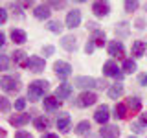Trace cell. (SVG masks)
<instances>
[{
	"label": "cell",
	"instance_id": "cell-33",
	"mask_svg": "<svg viewBox=\"0 0 147 138\" xmlns=\"http://www.w3.org/2000/svg\"><path fill=\"white\" fill-rule=\"evenodd\" d=\"M134 9H138V2L136 0H127L125 2V11H134Z\"/></svg>",
	"mask_w": 147,
	"mask_h": 138
},
{
	"label": "cell",
	"instance_id": "cell-45",
	"mask_svg": "<svg viewBox=\"0 0 147 138\" xmlns=\"http://www.w3.org/2000/svg\"><path fill=\"white\" fill-rule=\"evenodd\" d=\"M42 138H59V136L53 135V133H46V135H42Z\"/></svg>",
	"mask_w": 147,
	"mask_h": 138
},
{
	"label": "cell",
	"instance_id": "cell-39",
	"mask_svg": "<svg viewBox=\"0 0 147 138\" xmlns=\"http://www.w3.org/2000/svg\"><path fill=\"white\" fill-rule=\"evenodd\" d=\"M94 50H96L94 43H92V41H88V43H86V46H85V52H86V53H92Z\"/></svg>",
	"mask_w": 147,
	"mask_h": 138
},
{
	"label": "cell",
	"instance_id": "cell-47",
	"mask_svg": "<svg viewBox=\"0 0 147 138\" xmlns=\"http://www.w3.org/2000/svg\"><path fill=\"white\" fill-rule=\"evenodd\" d=\"M129 138H136V136H132V135H131V136H129Z\"/></svg>",
	"mask_w": 147,
	"mask_h": 138
},
{
	"label": "cell",
	"instance_id": "cell-5",
	"mask_svg": "<svg viewBox=\"0 0 147 138\" xmlns=\"http://www.w3.org/2000/svg\"><path fill=\"white\" fill-rule=\"evenodd\" d=\"M26 68H28L30 72H33V74L42 72V70H44V59L39 57V55H31V57H28Z\"/></svg>",
	"mask_w": 147,
	"mask_h": 138
},
{
	"label": "cell",
	"instance_id": "cell-2",
	"mask_svg": "<svg viewBox=\"0 0 147 138\" xmlns=\"http://www.w3.org/2000/svg\"><path fill=\"white\" fill-rule=\"evenodd\" d=\"M105 85H107L105 81L94 79V77H88V76L74 77V87H79V89H103Z\"/></svg>",
	"mask_w": 147,
	"mask_h": 138
},
{
	"label": "cell",
	"instance_id": "cell-36",
	"mask_svg": "<svg viewBox=\"0 0 147 138\" xmlns=\"http://www.w3.org/2000/svg\"><path fill=\"white\" fill-rule=\"evenodd\" d=\"M132 133H136V135H140V133H144V125H142L140 122H136V123H132Z\"/></svg>",
	"mask_w": 147,
	"mask_h": 138
},
{
	"label": "cell",
	"instance_id": "cell-1",
	"mask_svg": "<svg viewBox=\"0 0 147 138\" xmlns=\"http://www.w3.org/2000/svg\"><path fill=\"white\" fill-rule=\"evenodd\" d=\"M50 89V83L44 79H35L28 87V99L30 101H39L44 96V92Z\"/></svg>",
	"mask_w": 147,
	"mask_h": 138
},
{
	"label": "cell",
	"instance_id": "cell-15",
	"mask_svg": "<svg viewBox=\"0 0 147 138\" xmlns=\"http://www.w3.org/2000/svg\"><path fill=\"white\" fill-rule=\"evenodd\" d=\"M30 120H31L30 114L22 112V114H15V116H9V123H11V125H15V127H22V125H26V123H30Z\"/></svg>",
	"mask_w": 147,
	"mask_h": 138
},
{
	"label": "cell",
	"instance_id": "cell-14",
	"mask_svg": "<svg viewBox=\"0 0 147 138\" xmlns=\"http://www.w3.org/2000/svg\"><path fill=\"white\" fill-rule=\"evenodd\" d=\"M61 48H64L66 52H76L77 50V41L74 35H64L61 39Z\"/></svg>",
	"mask_w": 147,
	"mask_h": 138
},
{
	"label": "cell",
	"instance_id": "cell-38",
	"mask_svg": "<svg viewBox=\"0 0 147 138\" xmlns=\"http://www.w3.org/2000/svg\"><path fill=\"white\" fill-rule=\"evenodd\" d=\"M6 20H7V11L4 7H0V24H4Z\"/></svg>",
	"mask_w": 147,
	"mask_h": 138
},
{
	"label": "cell",
	"instance_id": "cell-16",
	"mask_svg": "<svg viewBox=\"0 0 147 138\" xmlns=\"http://www.w3.org/2000/svg\"><path fill=\"white\" fill-rule=\"evenodd\" d=\"M101 138H119V129L116 125H103L99 131Z\"/></svg>",
	"mask_w": 147,
	"mask_h": 138
},
{
	"label": "cell",
	"instance_id": "cell-26",
	"mask_svg": "<svg viewBox=\"0 0 147 138\" xmlns=\"http://www.w3.org/2000/svg\"><path fill=\"white\" fill-rule=\"evenodd\" d=\"M125 107H129V109H132L136 112V110H140L142 109V99L138 98V96H131V98L127 99V105Z\"/></svg>",
	"mask_w": 147,
	"mask_h": 138
},
{
	"label": "cell",
	"instance_id": "cell-8",
	"mask_svg": "<svg viewBox=\"0 0 147 138\" xmlns=\"http://www.w3.org/2000/svg\"><path fill=\"white\" fill-rule=\"evenodd\" d=\"M92 13H94L96 17H99V18L107 17L109 13H110L109 2H94V4H92Z\"/></svg>",
	"mask_w": 147,
	"mask_h": 138
},
{
	"label": "cell",
	"instance_id": "cell-29",
	"mask_svg": "<svg viewBox=\"0 0 147 138\" xmlns=\"http://www.w3.org/2000/svg\"><path fill=\"white\" fill-rule=\"evenodd\" d=\"M46 28H48V31H52V33H61L64 26H63V24H61L59 20H50V22H48V26H46Z\"/></svg>",
	"mask_w": 147,
	"mask_h": 138
},
{
	"label": "cell",
	"instance_id": "cell-13",
	"mask_svg": "<svg viewBox=\"0 0 147 138\" xmlns=\"http://www.w3.org/2000/svg\"><path fill=\"white\" fill-rule=\"evenodd\" d=\"M33 15L39 20H46V18H50V15H52V9H50L48 4H40V6H37L33 9Z\"/></svg>",
	"mask_w": 147,
	"mask_h": 138
},
{
	"label": "cell",
	"instance_id": "cell-6",
	"mask_svg": "<svg viewBox=\"0 0 147 138\" xmlns=\"http://www.w3.org/2000/svg\"><path fill=\"white\" fill-rule=\"evenodd\" d=\"M103 74L107 77H116V79H121V77H123V72L118 68V64L114 61H107L103 64Z\"/></svg>",
	"mask_w": 147,
	"mask_h": 138
},
{
	"label": "cell",
	"instance_id": "cell-24",
	"mask_svg": "<svg viewBox=\"0 0 147 138\" xmlns=\"http://www.w3.org/2000/svg\"><path fill=\"white\" fill-rule=\"evenodd\" d=\"M76 135L79 136H85V135H90V123L86 122V120H83L76 125Z\"/></svg>",
	"mask_w": 147,
	"mask_h": 138
},
{
	"label": "cell",
	"instance_id": "cell-10",
	"mask_svg": "<svg viewBox=\"0 0 147 138\" xmlns=\"http://www.w3.org/2000/svg\"><path fill=\"white\" fill-rule=\"evenodd\" d=\"M109 118H110V114H109V107L107 105H99L98 110L94 112V120L98 123H101V125H105V123L109 122Z\"/></svg>",
	"mask_w": 147,
	"mask_h": 138
},
{
	"label": "cell",
	"instance_id": "cell-11",
	"mask_svg": "<svg viewBox=\"0 0 147 138\" xmlns=\"http://www.w3.org/2000/svg\"><path fill=\"white\" fill-rule=\"evenodd\" d=\"M53 70H55V74H57L59 77H63V79H64V77H68L72 74V66L68 63H64V61H57V63L53 64Z\"/></svg>",
	"mask_w": 147,
	"mask_h": 138
},
{
	"label": "cell",
	"instance_id": "cell-32",
	"mask_svg": "<svg viewBox=\"0 0 147 138\" xmlns=\"http://www.w3.org/2000/svg\"><path fill=\"white\" fill-rule=\"evenodd\" d=\"M7 68H9V57L0 53V72H2V70H7Z\"/></svg>",
	"mask_w": 147,
	"mask_h": 138
},
{
	"label": "cell",
	"instance_id": "cell-28",
	"mask_svg": "<svg viewBox=\"0 0 147 138\" xmlns=\"http://www.w3.org/2000/svg\"><path fill=\"white\" fill-rule=\"evenodd\" d=\"M33 125H35V129H39V131H44V129H48V127H50V120H48V118H44V116L35 118Z\"/></svg>",
	"mask_w": 147,
	"mask_h": 138
},
{
	"label": "cell",
	"instance_id": "cell-40",
	"mask_svg": "<svg viewBox=\"0 0 147 138\" xmlns=\"http://www.w3.org/2000/svg\"><path fill=\"white\" fill-rule=\"evenodd\" d=\"M138 81H140V85H144V87H147V74H142V76L138 77Z\"/></svg>",
	"mask_w": 147,
	"mask_h": 138
},
{
	"label": "cell",
	"instance_id": "cell-44",
	"mask_svg": "<svg viewBox=\"0 0 147 138\" xmlns=\"http://www.w3.org/2000/svg\"><path fill=\"white\" fill-rule=\"evenodd\" d=\"M136 28H138V30L144 28V20H142V18H138V20H136Z\"/></svg>",
	"mask_w": 147,
	"mask_h": 138
},
{
	"label": "cell",
	"instance_id": "cell-19",
	"mask_svg": "<svg viewBox=\"0 0 147 138\" xmlns=\"http://www.w3.org/2000/svg\"><path fill=\"white\" fill-rule=\"evenodd\" d=\"M59 107H61V101L55 98V96H46V98H44V109L48 110V112L57 110Z\"/></svg>",
	"mask_w": 147,
	"mask_h": 138
},
{
	"label": "cell",
	"instance_id": "cell-46",
	"mask_svg": "<svg viewBox=\"0 0 147 138\" xmlns=\"http://www.w3.org/2000/svg\"><path fill=\"white\" fill-rule=\"evenodd\" d=\"M0 138H6V131H4L2 127H0Z\"/></svg>",
	"mask_w": 147,
	"mask_h": 138
},
{
	"label": "cell",
	"instance_id": "cell-41",
	"mask_svg": "<svg viewBox=\"0 0 147 138\" xmlns=\"http://www.w3.org/2000/svg\"><path fill=\"white\" fill-rule=\"evenodd\" d=\"M48 6H50V9H52V7H63L64 6V2H52V4H48Z\"/></svg>",
	"mask_w": 147,
	"mask_h": 138
},
{
	"label": "cell",
	"instance_id": "cell-35",
	"mask_svg": "<svg viewBox=\"0 0 147 138\" xmlns=\"http://www.w3.org/2000/svg\"><path fill=\"white\" fill-rule=\"evenodd\" d=\"M24 107H26V99H24V98H18V99L15 101V109H17V110H24Z\"/></svg>",
	"mask_w": 147,
	"mask_h": 138
},
{
	"label": "cell",
	"instance_id": "cell-31",
	"mask_svg": "<svg viewBox=\"0 0 147 138\" xmlns=\"http://www.w3.org/2000/svg\"><path fill=\"white\" fill-rule=\"evenodd\" d=\"M11 109V103H9V99L6 96H0V110L2 112H7V110Z\"/></svg>",
	"mask_w": 147,
	"mask_h": 138
},
{
	"label": "cell",
	"instance_id": "cell-23",
	"mask_svg": "<svg viewBox=\"0 0 147 138\" xmlns=\"http://www.w3.org/2000/svg\"><path fill=\"white\" fill-rule=\"evenodd\" d=\"M90 41L94 43V46H103V44H105V31H103V30H96V31H92Z\"/></svg>",
	"mask_w": 147,
	"mask_h": 138
},
{
	"label": "cell",
	"instance_id": "cell-9",
	"mask_svg": "<svg viewBox=\"0 0 147 138\" xmlns=\"http://www.w3.org/2000/svg\"><path fill=\"white\" fill-rule=\"evenodd\" d=\"M81 24V11L79 9H72V11H68L66 15V28H77Z\"/></svg>",
	"mask_w": 147,
	"mask_h": 138
},
{
	"label": "cell",
	"instance_id": "cell-25",
	"mask_svg": "<svg viewBox=\"0 0 147 138\" xmlns=\"http://www.w3.org/2000/svg\"><path fill=\"white\" fill-rule=\"evenodd\" d=\"M129 28H131V26H129V22H119V24L116 26V30H114V31H116V37H118V39H121V37H127V35H129Z\"/></svg>",
	"mask_w": 147,
	"mask_h": 138
},
{
	"label": "cell",
	"instance_id": "cell-17",
	"mask_svg": "<svg viewBox=\"0 0 147 138\" xmlns=\"http://www.w3.org/2000/svg\"><path fill=\"white\" fill-rule=\"evenodd\" d=\"M70 127H72V120L68 114H61V116L57 118V129L61 133H68L70 131Z\"/></svg>",
	"mask_w": 147,
	"mask_h": 138
},
{
	"label": "cell",
	"instance_id": "cell-43",
	"mask_svg": "<svg viewBox=\"0 0 147 138\" xmlns=\"http://www.w3.org/2000/svg\"><path fill=\"white\" fill-rule=\"evenodd\" d=\"M4 44H6V35H4L2 31H0V48H2Z\"/></svg>",
	"mask_w": 147,
	"mask_h": 138
},
{
	"label": "cell",
	"instance_id": "cell-20",
	"mask_svg": "<svg viewBox=\"0 0 147 138\" xmlns=\"http://www.w3.org/2000/svg\"><path fill=\"white\" fill-rule=\"evenodd\" d=\"M13 63L18 64V66H26L28 55H26L24 50H17V52H13Z\"/></svg>",
	"mask_w": 147,
	"mask_h": 138
},
{
	"label": "cell",
	"instance_id": "cell-12",
	"mask_svg": "<svg viewBox=\"0 0 147 138\" xmlns=\"http://www.w3.org/2000/svg\"><path fill=\"white\" fill-rule=\"evenodd\" d=\"M72 90H74V87L70 85V83H61V85L57 87V90H55V98H57L59 101L66 99V98H70Z\"/></svg>",
	"mask_w": 147,
	"mask_h": 138
},
{
	"label": "cell",
	"instance_id": "cell-21",
	"mask_svg": "<svg viewBox=\"0 0 147 138\" xmlns=\"http://www.w3.org/2000/svg\"><path fill=\"white\" fill-rule=\"evenodd\" d=\"M145 50H147V44L144 41H134V43H132V55H134V57H142V55L145 53Z\"/></svg>",
	"mask_w": 147,
	"mask_h": 138
},
{
	"label": "cell",
	"instance_id": "cell-18",
	"mask_svg": "<svg viewBox=\"0 0 147 138\" xmlns=\"http://www.w3.org/2000/svg\"><path fill=\"white\" fill-rule=\"evenodd\" d=\"M11 41H13V43H17V44H24L26 41H28L26 31L24 30H18V28H13V30H11Z\"/></svg>",
	"mask_w": 147,
	"mask_h": 138
},
{
	"label": "cell",
	"instance_id": "cell-30",
	"mask_svg": "<svg viewBox=\"0 0 147 138\" xmlns=\"http://www.w3.org/2000/svg\"><path fill=\"white\" fill-rule=\"evenodd\" d=\"M134 70H136V61H132V59H125V61H123V72L132 74Z\"/></svg>",
	"mask_w": 147,
	"mask_h": 138
},
{
	"label": "cell",
	"instance_id": "cell-7",
	"mask_svg": "<svg viewBox=\"0 0 147 138\" xmlns=\"http://www.w3.org/2000/svg\"><path fill=\"white\" fill-rule=\"evenodd\" d=\"M107 50H109V55H112V57H123V55H125V46H123V43L118 41V39L110 41Z\"/></svg>",
	"mask_w": 147,
	"mask_h": 138
},
{
	"label": "cell",
	"instance_id": "cell-48",
	"mask_svg": "<svg viewBox=\"0 0 147 138\" xmlns=\"http://www.w3.org/2000/svg\"><path fill=\"white\" fill-rule=\"evenodd\" d=\"M145 9H147V4H145Z\"/></svg>",
	"mask_w": 147,
	"mask_h": 138
},
{
	"label": "cell",
	"instance_id": "cell-27",
	"mask_svg": "<svg viewBox=\"0 0 147 138\" xmlns=\"http://www.w3.org/2000/svg\"><path fill=\"white\" fill-rule=\"evenodd\" d=\"M127 116V107L123 103H116V107H114V118L116 120H123Z\"/></svg>",
	"mask_w": 147,
	"mask_h": 138
},
{
	"label": "cell",
	"instance_id": "cell-4",
	"mask_svg": "<svg viewBox=\"0 0 147 138\" xmlns=\"http://www.w3.org/2000/svg\"><path fill=\"white\" fill-rule=\"evenodd\" d=\"M96 99H98V96L94 94V92H90V90H85L83 94L77 96V99L74 101L76 103V107H81V109H85V107H90V105H94L96 103Z\"/></svg>",
	"mask_w": 147,
	"mask_h": 138
},
{
	"label": "cell",
	"instance_id": "cell-42",
	"mask_svg": "<svg viewBox=\"0 0 147 138\" xmlns=\"http://www.w3.org/2000/svg\"><path fill=\"white\" fill-rule=\"evenodd\" d=\"M140 123H142V125H147V112H144L140 116Z\"/></svg>",
	"mask_w": 147,
	"mask_h": 138
},
{
	"label": "cell",
	"instance_id": "cell-37",
	"mask_svg": "<svg viewBox=\"0 0 147 138\" xmlns=\"http://www.w3.org/2000/svg\"><path fill=\"white\" fill-rule=\"evenodd\" d=\"M53 52H55V48H53V46H44V48H42V53H44V57L52 55Z\"/></svg>",
	"mask_w": 147,
	"mask_h": 138
},
{
	"label": "cell",
	"instance_id": "cell-3",
	"mask_svg": "<svg viewBox=\"0 0 147 138\" xmlns=\"http://www.w3.org/2000/svg\"><path fill=\"white\" fill-rule=\"evenodd\" d=\"M0 89L4 92H9V94H15L20 90V81L15 76H4L0 77Z\"/></svg>",
	"mask_w": 147,
	"mask_h": 138
},
{
	"label": "cell",
	"instance_id": "cell-22",
	"mask_svg": "<svg viewBox=\"0 0 147 138\" xmlns=\"http://www.w3.org/2000/svg\"><path fill=\"white\" fill-rule=\"evenodd\" d=\"M107 94H109L110 99H118L119 96L123 94V85H121V83H116V85H112V87L107 90Z\"/></svg>",
	"mask_w": 147,
	"mask_h": 138
},
{
	"label": "cell",
	"instance_id": "cell-34",
	"mask_svg": "<svg viewBox=\"0 0 147 138\" xmlns=\"http://www.w3.org/2000/svg\"><path fill=\"white\" fill-rule=\"evenodd\" d=\"M15 138H33V136H31L28 131H24V129H18V131L15 133Z\"/></svg>",
	"mask_w": 147,
	"mask_h": 138
}]
</instances>
